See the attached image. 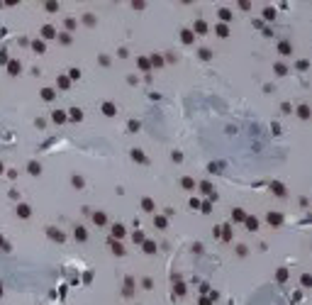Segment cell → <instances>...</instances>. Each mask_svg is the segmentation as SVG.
Returning a JSON list of instances; mask_svg holds the SVG:
<instances>
[{
    "label": "cell",
    "mask_w": 312,
    "mask_h": 305,
    "mask_svg": "<svg viewBox=\"0 0 312 305\" xmlns=\"http://www.w3.org/2000/svg\"><path fill=\"white\" fill-rule=\"evenodd\" d=\"M17 212L22 215V217H27V215H29V207H27V205H20V207H17Z\"/></svg>",
    "instance_id": "cell-1"
},
{
    "label": "cell",
    "mask_w": 312,
    "mask_h": 305,
    "mask_svg": "<svg viewBox=\"0 0 312 305\" xmlns=\"http://www.w3.org/2000/svg\"><path fill=\"white\" fill-rule=\"evenodd\" d=\"M112 232H115V237H122V234H124V230H122L120 225H115V227H112Z\"/></svg>",
    "instance_id": "cell-2"
},
{
    "label": "cell",
    "mask_w": 312,
    "mask_h": 305,
    "mask_svg": "<svg viewBox=\"0 0 312 305\" xmlns=\"http://www.w3.org/2000/svg\"><path fill=\"white\" fill-rule=\"evenodd\" d=\"M268 220H271V225H273V222L278 225V222H280V215H273V212H271V215H268Z\"/></svg>",
    "instance_id": "cell-3"
},
{
    "label": "cell",
    "mask_w": 312,
    "mask_h": 305,
    "mask_svg": "<svg viewBox=\"0 0 312 305\" xmlns=\"http://www.w3.org/2000/svg\"><path fill=\"white\" fill-rule=\"evenodd\" d=\"M76 237H78V239H86V230H83V227H78V230H76Z\"/></svg>",
    "instance_id": "cell-4"
},
{
    "label": "cell",
    "mask_w": 312,
    "mask_h": 305,
    "mask_svg": "<svg viewBox=\"0 0 312 305\" xmlns=\"http://www.w3.org/2000/svg\"><path fill=\"white\" fill-rule=\"evenodd\" d=\"M144 249H147V252H156V244H154V242H147V244H144Z\"/></svg>",
    "instance_id": "cell-5"
},
{
    "label": "cell",
    "mask_w": 312,
    "mask_h": 305,
    "mask_svg": "<svg viewBox=\"0 0 312 305\" xmlns=\"http://www.w3.org/2000/svg\"><path fill=\"white\" fill-rule=\"evenodd\" d=\"M54 120H56V122H64L66 115H64V112H54Z\"/></svg>",
    "instance_id": "cell-6"
},
{
    "label": "cell",
    "mask_w": 312,
    "mask_h": 305,
    "mask_svg": "<svg viewBox=\"0 0 312 305\" xmlns=\"http://www.w3.org/2000/svg\"><path fill=\"white\" fill-rule=\"evenodd\" d=\"M20 71V64H17V61H12V64H10V73H17Z\"/></svg>",
    "instance_id": "cell-7"
},
{
    "label": "cell",
    "mask_w": 312,
    "mask_h": 305,
    "mask_svg": "<svg viewBox=\"0 0 312 305\" xmlns=\"http://www.w3.org/2000/svg\"><path fill=\"white\" fill-rule=\"evenodd\" d=\"M93 220H95V225H102V222H105V215H95Z\"/></svg>",
    "instance_id": "cell-8"
},
{
    "label": "cell",
    "mask_w": 312,
    "mask_h": 305,
    "mask_svg": "<svg viewBox=\"0 0 312 305\" xmlns=\"http://www.w3.org/2000/svg\"><path fill=\"white\" fill-rule=\"evenodd\" d=\"M71 117L73 120H81V110H71Z\"/></svg>",
    "instance_id": "cell-9"
},
{
    "label": "cell",
    "mask_w": 312,
    "mask_h": 305,
    "mask_svg": "<svg viewBox=\"0 0 312 305\" xmlns=\"http://www.w3.org/2000/svg\"><path fill=\"white\" fill-rule=\"evenodd\" d=\"M183 41H193V34L190 32H183Z\"/></svg>",
    "instance_id": "cell-10"
},
{
    "label": "cell",
    "mask_w": 312,
    "mask_h": 305,
    "mask_svg": "<svg viewBox=\"0 0 312 305\" xmlns=\"http://www.w3.org/2000/svg\"><path fill=\"white\" fill-rule=\"evenodd\" d=\"M0 171H3V164H0Z\"/></svg>",
    "instance_id": "cell-11"
}]
</instances>
